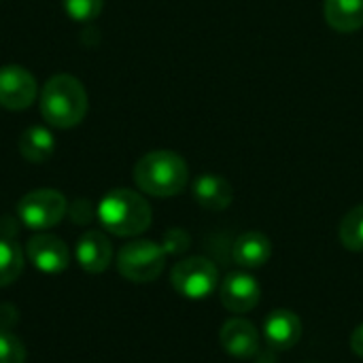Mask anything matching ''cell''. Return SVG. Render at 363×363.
<instances>
[{
  "instance_id": "cell-1",
  "label": "cell",
  "mask_w": 363,
  "mask_h": 363,
  "mask_svg": "<svg viewBox=\"0 0 363 363\" xmlns=\"http://www.w3.org/2000/svg\"><path fill=\"white\" fill-rule=\"evenodd\" d=\"M134 183L147 196L172 198L187 187L189 166L177 151H149L134 166Z\"/></svg>"
},
{
  "instance_id": "cell-2",
  "label": "cell",
  "mask_w": 363,
  "mask_h": 363,
  "mask_svg": "<svg viewBox=\"0 0 363 363\" xmlns=\"http://www.w3.org/2000/svg\"><path fill=\"white\" fill-rule=\"evenodd\" d=\"M43 119L60 130L79 125L87 115V91L72 74L51 77L40 91Z\"/></svg>"
},
{
  "instance_id": "cell-3",
  "label": "cell",
  "mask_w": 363,
  "mask_h": 363,
  "mask_svg": "<svg viewBox=\"0 0 363 363\" xmlns=\"http://www.w3.org/2000/svg\"><path fill=\"white\" fill-rule=\"evenodd\" d=\"M96 215L106 232L121 238H132L147 232L153 221L149 202L132 189L108 191L100 200Z\"/></svg>"
},
{
  "instance_id": "cell-4",
  "label": "cell",
  "mask_w": 363,
  "mask_h": 363,
  "mask_svg": "<svg viewBox=\"0 0 363 363\" xmlns=\"http://www.w3.org/2000/svg\"><path fill=\"white\" fill-rule=\"evenodd\" d=\"M166 266V251L151 240H132L117 253V270L130 283H151Z\"/></svg>"
},
{
  "instance_id": "cell-5",
  "label": "cell",
  "mask_w": 363,
  "mask_h": 363,
  "mask_svg": "<svg viewBox=\"0 0 363 363\" xmlns=\"http://www.w3.org/2000/svg\"><path fill=\"white\" fill-rule=\"evenodd\" d=\"M170 283L174 291L187 300H206L219 285V270L206 257H187L174 264Z\"/></svg>"
},
{
  "instance_id": "cell-6",
  "label": "cell",
  "mask_w": 363,
  "mask_h": 363,
  "mask_svg": "<svg viewBox=\"0 0 363 363\" xmlns=\"http://www.w3.org/2000/svg\"><path fill=\"white\" fill-rule=\"evenodd\" d=\"M68 211L66 198L55 189H34L17 202V217L30 230H49L57 225Z\"/></svg>"
},
{
  "instance_id": "cell-7",
  "label": "cell",
  "mask_w": 363,
  "mask_h": 363,
  "mask_svg": "<svg viewBox=\"0 0 363 363\" xmlns=\"http://www.w3.org/2000/svg\"><path fill=\"white\" fill-rule=\"evenodd\" d=\"M38 87L30 70L19 64L0 68V106L6 111H26L36 100Z\"/></svg>"
},
{
  "instance_id": "cell-8",
  "label": "cell",
  "mask_w": 363,
  "mask_h": 363,
  "mask_svg": "<svg viewBox=\"0 0 363 363\" xmlns=\"http://www.w3.org/2000/svg\"><path fill=\"white\" fill-rule=\"evenodd\" d=\"M219 298L223 308L234 315L251 313L262 300V287L257 279L249 272H232L223 279L219 287Z\"/></svg>"
},
{
  "instance_id": "cell-9",
  "label": "cell",
  "mask_w": 363,
  "mask_h": 363,
  "mask_svg": "<svg viewBox=\"0 0 363 363\" xmlns=\"http://www.w3.org/2000/svg\"><path fill=\"white\" fill-rule=\"evenodd\" d=\"M221 349L236 359H255L259 353V332L245 317H232L221 325L219 332Z\"/></svg>"
},
{
  "instance_id": "cell-10",
  "label": "cell",
  "mask_w": 363,
  "mask_h": 363,
  "mask_svg": "<svg viewBox=\"0 0 363 363\" xmlns=\"http://www.w3.org/2000/svg\"><path fill=\"white\" fill-rule=\"evenodd\" d=\"M26 255L40 272L47 274L64 272L70 262L66 242L53 234H34L26 242Z\"/></svg>"
},
{
  "instance_id": "cell-11",
  "label": "cell",
  "mask_w": 363,
  "mask_h": 363,
  "mask_svg": "<svg viewBox=\"0 0 363 363\" xmlns=\"http://www.w3.org/2000/svg\"><path fill=\"white\" fill-rule=\"evenodd\" d=\"M264 338L272 351H289L302 338V321L296 313L279 308L264 321Z\"/></svg>"
},
{
  "instance_id": "cell-12",
  "label": "cell",
  "mask_w": 363,
  "mask_h": 363,
  "mask_svg": "<svg viewBox=\"0 0 363 363\" xmlns=\"http://www.w3.org/2000/svg\"><path fill=\"white\" fill-rule=\"evenodd\" d=\"M77 262L79 266L89 272V274H100L104 272L111 262H113V245L111 240L98 232V230H89L85 232L79 240H77V249H74Z\"/></svg>"
},
{
  "instance_id": "cell-13",
  "label": "cell",
  "mask_w": 363,
  "mask_h": 363,
  "mask_svg": "<svg viewBox=\"0 0 363 363\" xmlns=\"http://www.w3.org/2000/svg\"><path fill=\"white\" fill-rule=\"evenodd\" d=\"M272 257V242L262 232H245L240 234L232 245V259L236 266L245 270H257L264 268Z\"/></svg>"
},
{
  "instance_id": "cell-14",
  "label": "cell",
  "mask_w": 363,
  "mask_h": 363,
  "mask_svg": "<svg viewBox=\"0 0 363 363\" xmlns=\"http://www.w3.org/2000/svg\"><path fill=\"white\" fill-rule=\"evenodd\" d=\"M191 194H194V200L204 211H211V213L225 211L234 200L232 183L219 174H200L194 181Z\"/></svg>"
},
{
  "instance_id": "cell-15",
  "label": "cell",
  "mask_w": 363,
  "mask_h": 363,
  "mask_svg": "<svg viewBox=\"0 0 363 363\" xmlns=\"http://www.w3.org/2000/svg\"><path fill=\"white\" fill-rule=\"evenodd\" d=\"M323 17L336 32H357L363 28V0H325Z\"/></svg>"
},
{
  "instance_id": "cell-16",
  "label": "cell",
  "mask_w": 363,
  "mask_h": 363,
  "mask_svg": "<svg viewBox=\"0 0 363 363\" xmlns=\"http://www.w3.org/2000/svg\"><path fill=\"white\" fill-rule=\"evenodd\" d=\"M55 151V138L53 134L43 125H32L21 132L19 136V153L23 160L32 164L47 162Z\"/></svg>"
},
{
  "instance_id": "cell-17",
  "label": "cell",
  "mask_w": 363,
  "mask_h": 363,
  "mask_svg": "<svg viewBox=\"0 0 363 363\" xmlns=\"http://www.w3.org/2000/svg\"><path fill=\"white\" fill-rule=\"evenodd\" d=\"M23 272V253L21 249L9 240L0 238V289L13 285Z\"/></svg>"
},
{
  "instance_id": "cell-18",
  "label": "cell",
  "mask_w": 363,
  "mask_h": 363,
  "mask_svg": "<svg viewBox=\"0 0 363 363\" xmlns=\"http://www.w3.org/2000/svg\"><path fill=\"white\" fill-rule=\"evenodd\" d=\"M340 242L351 253H363V204L353 206L340 221Z\"/></svg>"
},
{
  "instance_id": "cell-19",
  "label": "cell",
  "mask_w": 363,
  "mask_h": 363,
  "mask_svg": "<svg viewBox=\"0 0 363 363\" xmlns=\"http://www.w3.org/2000/svg\"><path fill=\"white\" fill-rule=\"evenodd\" d=\"M104 0H64V11L74 21H94L100 17Z\"/></svg>"
},
{
  "instance_id": "cell-20",
  "label": "cell",
  "mask_w": 363,
  "mask_h": 363,
  "mask_svg": "<svg viewBox=\"0 0 363 363\" xmlns=\"http://www.w3.org/2000/svg\"><path fill=\"white\" fill-rule=\"evenodd\" d=\"M0 363H26L23 342L6 328H0Z\"/></svg>"
},
{
  "instance_id": "cell-21",
  "label": "cell",
  "mask_w": 363,
  "mask_h": 363,
  "mask_svg": "<svg viewBox=\"0 0 363 363\" xmlns=\"http://www.w3.org/2000/svg\"><path fill=\"white\" fill-rule=\"evenodd\" d=\"M162 247L166 255H181L189 249V234L181 228H172L164 234Z\"/></svg>"
},
{
  "instance_id": "cell-22",
  "label": "cell",
  "mask_w": 363,
  "mask_h": 363,
  "mask_svg": "<svg viewBox=\"0 0 363 363\" xmlns=\"http://www.w3.org/2000/svg\"><path fill=\"white\" fill-rule=\"evenodd\" d=\"M70 217L74 223H89L91 219V206L87 200H77L72 204V211H70Z\"/></svg>"
},
{
  "instance_id": "cell-23",
  "label": "cell",
  "mask_w": 363,
  "mask_h": 363,
  "mask_svg": "<svg viewBox=\"0 0 363 363\" xmlns=\"http://www.w3.org/2000/svg\"><path fill=\"white\" fill-rule=\"evenodd\" d=\"M351 349L357 357L363 359V323L355 328V332L351 334Z\"/></svg>"
}]
</instances>
